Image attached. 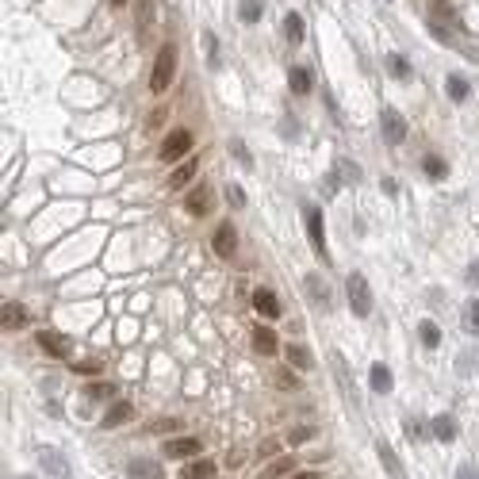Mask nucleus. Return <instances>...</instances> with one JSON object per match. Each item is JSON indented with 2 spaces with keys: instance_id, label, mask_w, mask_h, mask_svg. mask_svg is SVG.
I'll list each match as a JSON object with an SVG mask.
<instances>
[{
  "instance_id": "nucleus-1",
  "label": "nucleus",
  "mask_w": 479,
  "mask_h": 479,
  "mask_svg": "<svg viewBox=\"0 0 479 479\" xmlns=\"http://www.w3.org/2000/svg\"><path fill=\"white\" fill-rule=\"evenodd\" d=\"M173 73H176V46L165 43L162 50H157V62H154V73H150V92H162L173 84Z\"/></svg>"
},
{
  "instance_id": "nucleus-6",
  "label": "nucleus",
  "mask_w": 479,
  "mask_h": 479,
  "mask_svg": "<svg viewBox=\"0 0 479 479\" xmlns=\"http://www.w3.org/2000/svg\"><path fill=\"white\" fill-rule=\"evenodd\" d=\"M135 23H138V39H150L157 31V0H135Z\"/></svg>"
},
{
  "instance_id": "nucleus-19",
  "label": "nucleus",
  "mask_w": 479,
  "mask_h": 479,
  "mask_svg": "<svg viewBox=\"0 0 479 479\" xmlns=\"http://www.w3.org/2000/svg\"><path fill=\"white\" fill-rule=\"evenodd\" d=\"M429 434H434L437 441H456V434H460V429H456V418H453V415H437L434 422H429Z\"/></svg>"
},
{
  "instance_id": "nucleus-10",
  "label": "nucleus",
  "mask_w": 479,
  "mask_h": 479,
  "mask_svg": "<svg viewBox=\"0 0 479 479\" xmlns=\"http://www.w3.org/2000/svg\"><path fill=\"white\" fill-rule=\"evenodd\" d=\"M253 311L265 315V318H280V315H284V307H280V299H276L272 288H257V292H253Z\"/></svg>"
},
{
  "instance_id": "nucleus-15",
  "label": "nucleus",
  "mask_w": 479,
  "mask_h": 479,
  "mask_svg": "<svg viewBox=\"0 0 479 479\" xmlns=\"http://www.w3.org/2000/svg\"><path fill=\"white\" fill-rule=\"evenodd\" d=\"M130 415H135V410H130V402H127V399L111 402V407H108V415L100 418V429H119L123 422H130Z\"/></svg>"
},
{
  "instance_id": "nucleus-43",
  "label": "nucleus",
  "mask_w": 479,
  "mask_h": 479,
  "mask_svg": "<svg viewBox=\"0 0 479 479\" xmlns=\"http://www.w3.org/2000/svg\"><path fill=\"white\" fill-rule=\"evenodd\" d=\"M127 4V0H111V8H123Z\"/></svg>"
},
{
  "instance_id": "nucleus-4",
  "label": "nucleus",
  "mask_w": 479,
  "mask_h": 479,
  "mask_svg": "<svg viewBox=\"0 0 479 479\" xmlns=\"http://www.w3.org/2000/svg\"><path fill=\"white\" fill-rule=\"evenodd\" d=\"M380 135H383V142H388V146H402V142H407V119H402L395 108H383Z\"/></svg>"
},
{
  "instance_id": "nucleus-13",
  "label": "nucleus",
  "mask_w": 479,
  "mask_h": 479,
  "mask_svg": "<svg viewBox=\"0 0 479 479\" xmlns=\"http://www.w3.org/2000/svg\"><path fill=\"white\" fill-rule=\"evenodd\" d=\"M284 361L292 364L295 372H311L315 368V356L307 353V345H299V342H288L284 345Z\"/></svg>"
},
{
  "instance_id": "nucleus-35",
  "label": "nucleus",
  "mask_w": 479,
  "mask_h": 479,
  "mask_svg": "<svg viewBox=\"0 0 479 479\" xmlns=\"http://www.w3.org/2000/svg\"><path fill=\"white\" fill-rule=\"evenodd\" d=\"M311 437H315V429H311V426H295L288 441H292V445H303V441H311Z\"/></svg>"
},
{
  "instance_id": "nucleus-44",
  "label": "nucleus",
  "mask_w": 479,
  "mask_h": 479,
  "mask_svg": "<svg viewBox=\"0 0 479 479\" xmlns=\"http://www.w3.org/2000/svg\"><path fill=\"white\" fill-rule=\"evenodd\" d=\"M23 479H27V475H23Z\"/></svg>"
},
{
  "instance_id": "nucleus-37",
  "label": "nucleus",
  "mask_w": 479,
  "mask_h": 479,
  "mask_svg": "<svg viewBox=\"0 0 479 479\" xmlns=\"http://www.w3.org/2000/svg\"><path fill=\"white\" fill-rule=\"evenodd\" d=\"M169 429H181V422H176V418H165V422H154V426H150V434H169Z\"/></svg>"
},
{
  "instance_id": "nucleus-9",
  "label": "nucleus",
  "mask_w": 479,
  "mask_h": 479,
  "mask_svg": "<svg viewBox=\"0 0 479 479\" xmlns=\"http://www.w3.org/2000/svg\"><path fill=\"white\" fill-rule=\"evenodd\" d=\"M211 246H215L219 257H234V253H238V230H234V222H222V227L215 230Z\"/></svg>"
},
{
  "instance_id": "nucleus-34",
  "label": "nucleus",
  "mask_w": 479,
  "mask_h": 479,
  "mask_svg": "<svg viewBox=\"0 0 479 479\" xmlns=\"http://www.w3.org/2000/svg\"><path fill=\"white\" fill-rule=\"evenodd\" d=\"M307 295H318V303L330 307V292H326L322 276H307Z\"/></svg>"
},
{
  "instance_id": "nucleus-20",
  "label": "nucleus",
  "mask_w": 479,
  "mask_h": 479,
  "mask_svg": "<svg viewBox=\"0 0 479 479\" xmlns=\"http://www.w3.org/2000/svg\"><path fill=\"white\" fill-rule=\"evenodd\" d=\"M0 322H4V330H20V326H27L23 303H4V311H0Z\"/></svg>"
},
{
  "instance_id": "nucleus-14",
  "label": "nucleus",
  "mask_w": 479,
  "mask_h": 479,
  "mask_svg": "<svg viewBox=\"0 0 479 479\" xmlns=\"http://www.w3.org/2000/svg\"><path fill=\"white\" fill-rule=\"evenodd\" d=\"M127 475L130 479H162V460H150V456H138L127 464Z\"/></svg>"
},
{
  "instance_id": "nucleus-22",
  "label": "nucleus",
  "mask_w": 479,
  "mask_h": 479,
  "mask_svg": "<svg viewBox=\"0 0 479 479\" xmlns=\"http://www.w3.org/2000/svg\"><path fill=\"white\" fill-rule=\"evenodd\" d=\"M215 475V460H188L181 468V479H211Z\"/></svg>"
},
{
  "instance_id": "nucleus-26",
  "label": "nucleus",
  "mask_w": 479,
  "mask_h": 479,
  "mask_svg": "<svg viewBox=\"0 0 479 479\" xmlns=\"http://www.w3.org/2000/svg\"><path fill=\"white\" fill-rule=\"evenodd\" d=\"M261 16H265V4H261V0H242L238 4V20L242 23H257Z\"/></svg>"
},
{
  "instance_id": "nucleus-3",
  "label": "nucleus",
  "mask_w": 479,
  "mask_h": 479,
  "mask_svg": "<svg viewBox=\"0 0 479 479\" xmlns=\"http://www.w3.org/2000/svg\"><path fill=\"white\" fill-rule=\"evenodd\" d=\"M303 222H307V238H311V246L318 249V257L330 261V249H326V222H322V211H318V208H303Z\"/></svg>"
},
{
  "instance_id": "nucleus-17",
  "label": "nucleus",
  "mask_w": 479,
  "mask_h": 479,
  "mask_svg": "<svg viewBox=\"0 0 479 479\" xmlns=\"http://www.w3.org/2000/svg\"><path fill=\"white\" fill-rule=\"evenodd\" d=\"M39 460H43V468H46L50 475H58V479H65V475H69V464L62 460V453H58V449L39 445Z\"/></svg>"
},
{
  "instance_id": "nucleus-38",
  "label": "nucleus",
  "mask_w": 479,
  "mask_h": 479,
  "mask_svg": "<svg viewBox=\"0 0 479 479\" xmlns=\"http://www.w3.org/2000/svg\"><path fill=\"white\" fill-rule=\"evenodd\" d=\"M456 479H479V464H472V460H468V464H460L456 468Z\"/></svg>"
},
{
  "instance_id": "nucleus-42",
  "label": "nucleus",
  "mask_w": 479,
  "mask_h": 479,
  "mask_svg": "<svg viewBox=\"0 0 479 479\" xmlns=\"http://www.w3.org/2000/svg\"><path fill=\"white\" fill-rule=\"evenodd\" d=\"M284 479H322L318 472H292V475H284Z\"/></svg>"
},
{
  "instance_id": "nucleus-21",
  "label": "nucleus",
  "mask_w": 479,
  "mask_h": 479,
  "mask_svg": "<svg viewBox=\"0 0 479 479\" xmlns=\"http://www.w3.org/2000/svg\"><path fill=\"white\" fill-rule=\"evenodd\" d=\"M196 169H200V162H184V165H176L173 169V176H169V188H173V192H181V188H188V181H192L196 176Z\"/></svg>"
},
{
  "instance_id": "nucleus-41",
  "label": "nucleus",
  "mask_w": 479,
  "mask_h": 479,
  "mask_svg": "<svg viewBox=\"0 0 479 479\" xmlns=\"http://www.w3.org/2000/svg\"><path fill=\"white\" fill-rule=\"evenodd\" d=\"M77 372H84V376H96V372H100V364H96V361H84Z\"/></svg>"
},
{
  "instance_id": "nucleus-5",
  "label": "nucleus",
  "mask_w": 479,
  "mask_h": 479,
  "mask_svg": "<svg viewBox=\"0 0 479 479\" xmlns=\"http://www.w3.org/2000/svg\"><path fill=\"white\" fill-rule=\"evenodd\" d=\"M215 208V188L211 184H196L192 192L184 196V211L192 215V219H203V215H211Z\"/></svg>"
},
{
  "instance_id": "nucleus-31",
  "label": "nucleus",
  "mask_w": 479,
  "mask_h": 479,
  "mask_svg": "<svg viewBox=\"0 0 479 479\" xmlns=\"http://www.w3.org/2000/svg\"><path fill=\"white\" fill-rule=\"evenodd\" d=\"M115 395V383H108V380H100V383H89L84 388V399H96V402H104Z\"/></svg>"
},
{
  "instance_id": "nucleus-33",
  "label": "nucleus",
  "mask_w": 479,
  "mask_h": 479,
  "mask_svg": "<svg viewBox=\"0 0 479 479\" xmlns=\"http://www.w3.org/2000/svg\"><path fill=\"white\" fill-rule=\"evenodd\" d=\"M422 169H426V176H434V181H441V176L449 173V165L441 162V157H434V154H426V157H422Z\"/></svg>"
},
{
  "instance_id": "nucleus-23",
  "label": "nucleus",
  "mask_w": 479,
  "mask_h": 479,
  "mask_svg": "<svg viewBox=\"0 0 479 479\" xmlns=\"http://www.w3.org/2000/svg\"><path fill=\"white\" fill-rule=\"evenodd\" d=\"M418 337H422V345H426V349H437L445 334H441V326L434 322V318H422V322H418Z\"/></svg>"
},
{
  "instance_id": "nucleus-24",
  "label": "nucleus",
  "mask_w": 479,
  "mask_h": 479,
  "mask_svg": "<svg viewBox=\"0 0 479 479\" xmlns=\"http://www.w3.org/2000/svg\"><path fill=\"white\" fill-rule=\"evenodd\" d=\"M284 35H288V43H292V46H299V43H303V16H299V12H288L284 16Z\"/></svg>"
},
{
  "instance_id": "nucleus-32",
  "label": "nucleus",
  "mask_w": 479,
  "mask_h": 479,
  "mask_svg": "<svg viewBox=\"0 0 479 479\" xmlns=\"http://www.w3.org/2000/svg\"><path fill=\"white\" fill-rule=\"evenodd\" d=\"M203 54H208V65L219 69L222 65V54H219V43H215V31H203Z\"/></svg>"
},
{
  "instance_id": "nucleus-11",
  "label": "nucleus",
  "mask_w": 479,
  "mask_h": 479,
  "mask_svg": "<svg viewBox=\"0 0 479 479\" xmlns=\"http://www.w3.org/2000/svg\"><path fill=\"white\" fill-rule=\"evenodd\" d=\"M35 337H39V345H43L50 356H69V353H73V342H69V337H62V334H54V330H39Z\"/></svg>"
},
{
  "instance_id": "nucleus-29",
  "label": "nucleus",
  "mask_w": 479,
  "mask_h": 479,
  "mask_svg": "<svg viewBox=\"0 0 479 479\" xmlns=\"http://www.w3.org/2000/svg\"><path fill=\"white\" fill-rule=\"evenodd\" d=\"M460 322H464V330L479 337V299H472V303L464 307V315H460Z\"/></svg>"
},
{
  "instance_id": "nucleus-30",
  "label": "nucleus",
  "mask_w": 479,
  "mask_h": 479,
  "mask_svg": "<svg viewBox=\"0 0 479 479\" xmlns=\"http://www.w3.org/2000/svg\"><path fill=\"white\" fill-rule=\"evenodd\" d=\"M288 84H292V92H299V96H307V92H311V73H307V69H299V65H295V69L288 73Z\"/></svg>"
},
{
  "instance_id": "nucleus-27",
  "label": "nucleus",
  "mask_w": 479,
  "mask_h": 479,
  "mask_svg": "<svg viewBox=\"0 0 479 479\" xmlns=\"http://www.w3.org/2000/svg\"><path fill=\"white\" fill-rule=\"evenodd\" d=\"M295 472V460L292 456H280L276 464H269L265 472H261V479H280V475H292Z\"/></svg>"
},
{
  "instance_id": "nucleus-39",
  "label": "nucleus",
  "mask_w": 479,
  "mask_h": 479,
  "mask_svg": "<svg viewBox=\"0 0 479 479\" xmlns=\"http://www.w3.org/2000/svg\"><path fill=\"white\" fill-rule=\"evenodd\" d=\"M464 280H468V284H479V261H472V265H468Z\"/></svg>"
},
{
  "instance_id": "nucleus-12",
  "label": "nucleus",
  "mask_w": 479,
  "mask_h": 479,
  "mask_svg": "<svg viewBox=\"0 0 479 479\" xmlns=\"http://www.w3.org/2000/svg\"><path fill=\"white\" fill-rule=\"evenodd\" d=\"M249 342H253V349H257L261 356H276L280 353V342H276V334H272L269 326H253Z\"/></svg>"
},
{
  "instance_id": "nucleus-7",
  "label": "nucleus",
  "mask_w": 479,
  "mask_h": 479,
  "mask_svg": "<svg viewBox=\"0 0 479 479\" xmlns=\"http://www.w3.org/2000/svg\"><path fill=\"white\" fill-rule=\"evenodd\" d=\"M188 150H192V135H188V130H169V138L162 142V162H181V157L188 154Z\"/></svg>"
},
{
  "instance_id": "nucleus-36",
  "label": "nucleus",
  "mask_w": 479,
  "mask_h": 479,
  "mask_svg": "<svg viewBox=\"0 0 479 479\" xmlns=\"http://www.w3.org/2000/svg\"><path fill=\"white\" fill-rule=\"evenodd\" d=\"M230 150H234V157H238V162H242V165H246V169H253V157L246 154V146H242V142H238V138H234V142H230Z\"/></svg>"
},
{
  "instance_id": "nucleus-8",
  "label": "nucleus",
  "mask_w": 479,
  "mask_h": 479,
  "mask_svg": "<svg viewBox=\"0 0 479 479\" xmlns=\"http://www.w3.org/2000/svg\"><path fill=\"white\" fill-rule=\"evenodd\" d=\"M200 453H203L200 437H173L165 445V456L169 460H192V456H200Z\"/></svg>"
},
{
  "instance_id": "nucleus-18",
  "label": "nucleus",
  "mask_w": 479,
  "mask_h": 479,
  "mask_svg": "<svg viewBox=\"0 0 479 479\" xmlns=\"http://www.w3.org/2000/svg\"><path fill=\"white\" fill-rule=\"evenodd\" d=\"M368 383H372V391H376V395H388V391L395 388V376H391V368H388V364H380V361H376V364H372V372H368Z\"/></svg>"
},
{
  "instance_id": "nucleus-2",
  "label": "nucleus",
  "mask_w": 479,
  "mask_h": 479,
  "mask_svg": "<svg viewBox=\"0 0 479 479\" xmlns=\"http://www.w3.org/2000/svg\"><path fill=\"white\" fill-rule=\"evenodd\" d=\"M345 295H349V311L356 318L372 315V288H368V280H364L361 272H349V280H345Z\"/></svg>"
},
{
  "instance_id": "nucleus-28",
  "label": "nucleus",
  "mask_w": 479,
  "mask_h": 479,
  "mask_svg": "<svg viewBox=\"0 0 479 479\" xmlns=\"http://www.w3.org/2000/svg\"><path fill=\"white\" fill-rule=\"evenodd\" d=\"M388 73L395 81H410V73H415V69H410V62L402 58V54H391V58H388Z\"/></svg>"
},
{
  "instance_id": "nucleus-16",
  "label": "nucleus",
  "mask_w": 479,
  "mask_h": 479,
  "mask_svg": "<svg viewBox=\"0 0 479 479\" xmlns=\"http://www.w3.org/2000/svg\"><path fill=\"white\" fill-rule=\"evenodd\" d=\"M376 453H380V464H383V472H388L391 479H407V472H402V464L395 456V449H391L388 441H376Z\"/></svg>"
},
{
  "instance_id": "nucleus-25",
  "label": "nucleus",
  "mask_w": 479,
  "mask_h": 479,
  "mask_svg": "<svg viewBox=\"0 0 479 479\" xmlns=\"http://www.w3.org/2000/svg\"><path fill=\"white\" fill-rule=\"evenodd\" d=\"M445 92H449V100H453V104H464V100H468V92H472V89H468V81L460 77V73H453V77L445 81Z\"/></svg>"
},
{
  "instance_id": "nucleus-40",
  "label": "nucleus",
  "mask_w": 479,
  "mask_h": 479,
  "mask_svg": "<svg viewBox=\"0 0 479 479\" xmlns=\"http://www.w3.org/2000/svg\"><path fill=\"white\" fill-rule=\"evenodd\" d=\"M276 383H280V388H288V391H292V388H295V376H288V372H276Z\"/></svg>"
}]
</instances>
